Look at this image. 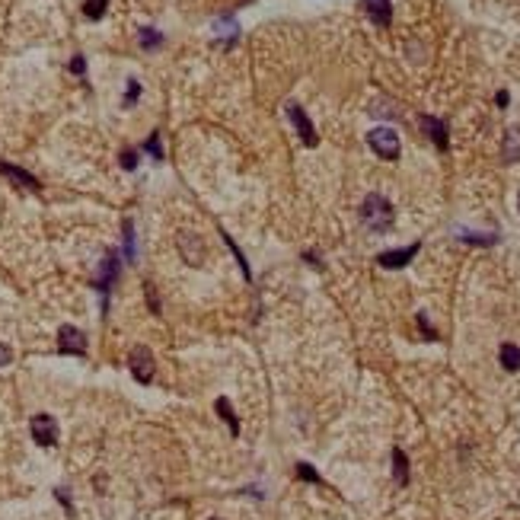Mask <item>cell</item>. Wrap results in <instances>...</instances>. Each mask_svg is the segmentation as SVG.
<instances>
[{"label": "cell", "instance_id": "6da1fadb", "mask_svg": "<svg viewBox=\"0 0 520 520\" xmlns=\"http://www.w3.org/2000/svg\"><path fill=\"white\" fill-rule=\"evenodd\" d=\"M396 220V211H392V201L383 198L380 192L367 195L364 205H361V224L367 227L371 233H386Z\"/></svg>", "mask_w": 520, "mask_h": 520}, {"label": "cell", "instance_id": "7a4b0ae2", "mask_svg": "<svg viewBox=\"0 0 520 520\" xmlns=\"http://www.w3.org/2000/svg\"><path fill=\"white\" fill-rule=\"evenodd\" d=\"M118 262H122L118 249H109L103 256V262H99V275L93 278V288L103 294V310H109V294H112V288H115V281H118Z\"/></svg>", "mask_w": 520, "mask_h": 520}, {"label": "cell", "instance_id": "3957f363", "mask_svg": "<svg viewBox=\"0 0 520 520\" xmlns=\"http://www.w3.org/2000/svg\"><path fill=\"white\" fill-rule=\"evenodd\" d=\"M367 144H371V150L380 160H399V154H402L399 135L392 128H373L371 135H367Z\"/></svg>", "mask_w": 520, "mask_h": 520}, {"label": "cell", "instance_id": "277c9868", "mask_svg": "<svg viewBox=\"0 0 520 520\" xmlns=\"http://www.w3.org/2000/svg\"><path fill=\"white\" fill-rule=\"evenodd\" d=\"M128 367H131V377H135L137 383H150V380H154V371H157L154 351L144 345H135L128 354Z\"/></svg>", "mask_w": 520, "mask_h": 520}, {"label": "cell", "instance_id": "5b68a950", "mask_svg": "<svg viewBox=\"0 0 520 520\" xmlns=\"http://www.w3.org/2000/svg\"><path fill=\"white\" fill-rule=\"evenodd\" d=\"M176 243H179V252H182V259H186V265H205V259H208V246H205V239H201L198 233H192V230H179Z\"/></svg>", "mask_w": 520, "mask_h": 520}, {"label": "cell", "instance_id": "8992f818", "mask_svg": "<svg viewBox=\"0 0 520 520\" xmlns=\"http://www.w3.org/2000/svg\"><path fill=\"white\" fill-rule=\"evenodd\" d=\"M29 431H33V441L39 443V447H55L58 443V422H55L48 412H39V415H33V422H29Z\"/></svg>", "mask_w": 520, "mask_h": 520}, {"label": "cell", "instance_id": "52a82bcc", "mask_svg": "<svg viewBox=\"0 0 520 520\" xmlns=\"http://www.w3.org/2000/svg\"><path fill=\"white\" fill-rule=\"evenodd\" d=\"M288 118H290V125L297 128V135H300V141L307 144V147H316V144H320V137H316L313 122H310V115L303 112V106H300V103H288Z\"/></svg>", "mask_w": 520, "mask_h": 520}, {"label": "cell", "instance_id": "ba28073f", "mask_svg": "<svg viewBox=\"0 0 520 520\" xmlns=\"http://www.w3.org/2000/svg\"><path fill=\"white\" fill-rule=\"evenodd\" d=\"M58 351L61 354H86V335L77 326L58 329Z\"/></svg>", "mask_w": 520, "mask_h": 520}, {"label": "cell", "instance_id": "9c48e42d", "mask_svg": "<svg viewBox=\"0 0 520 520\" xmlns=\"http://www.w3.org/2000/svg\"><path fill=\"white\" fill-rule=\"evenodd\" d=\"M418 252H422V243H412V246H402V249L380 252L377 262H380V269H405V265H409Z\"/></svg>", "mask_w": 520, "mask_h": 520}, {"label": "cell", "instance_id": "30bf717a", "mask_svg": "<svg viewBox=\"0 0 520 520\" xmlns=\"http://www.w3.org/2000/svg\"><path fill=\"white\" fill-rule=\"evenodd\" d=\"M422 131L434 141L437 150H447L450 147V137H447V125L443 118H434V115H422Z\"/></svg>", "mask_w": 520, "mask_h": 520}, {"label": "cell", "instance_id": "8fae6325", "mask_svg": "<svg viewBox=\"0 0 520 520\" xmlns=\"http://www.w3.org/2000/svg\"><path fill=\"white\" fill-rule=\"evenodd\" d=\"M361 7H364V13L371 16L373 26H383L386 29L392 23V4H390V0H364Z\"/></svg>", "mask_w": 520, "mask_h": 520}, {"label": "cell", "instance_id": "7c38bea8", "mask_svg": "<svg viewBox=\"0 0 520 520\" xmlns=\"http://www.w3.org/2000/svg\"><path fill=\"white\" fill-rule=\"evenodd\" d=\"M501 160L504 163H517L520 160V125L504 131V141H501Z\"/></svg>", "mask_w": 520, "mask_h": 520}, {"label": "cell", "instance_id": "4fadbf2b", "mask_svg": "<svg viewBox=\"0 0 520 520\" xmlns=\"http://www.w3.org/2000/svg\"><path fill=\"white\" fill-rule=\"evenodd\" d=\"M0 173L7 176V179H13V182H20L23 188H33V192H39V179H35L33 173H26V169H20V166H13V163H4L0 160Z\"/></svg>", "mask_w": 520, "mask_h": 520}, {"label": "cell", "instance_id": "5bb4252c", "mask_svg": "<svg viewBox=\"0 0 520 520\" xmlns=\"http://www.w3.org/2000/svg\"><path fill=\"white\" fill-rule=\"evenodd\" d=\"M498 361H501V367H504L507 373H517L520 371V345L504 341V345L498 348Z\"/></svg>", "mask_w": 520, "mask_h": 520}, {"label": "cell", "instance_id": "9a60e30c", "mask_svg": "<svg viewBox=\"0 0 520 520\" xmlns=\"http://www.w3.org/2000/svg\"><path fill=\"white\" fill-rule=\"evenodd\" d=\"M392 475H396L399 485H409V456L405 450H392Z\"/></svg>", "mask_w": 520, "mask_h": 520}, {"label": "cell", "instance_id": "2e32d148", "mask_svg": "<svg viewBox=\"0 0 520 520\" xmlns=\"http://www.w3.org/2000/svg\"><path fill=\"white\" fill-rule=\"evenodd\" d=\"M214 409H217V415L224 418L227 424H230V434L237 437V434H239V418H237V412H233L230 399H217V402H214Z\"/></svg>", "mask_w": 520, "mask_h": 520}, {"label": "cell", "instance_id": "e0dca14e", "mask_svg": "<svg viewBox=\"0 0 520 520\" xmlns=\"http://www.w3.org/2000/svg\"><path fill=\"white\" fill-rule=\"evenodd\" d=\"M137 42H141L144 52H157V48L163 45V33L160 29H154V26H144L141 33H137Z\"/></svg>", "mask_w": 520, "mask_h": 520}, {"label": "cell", "instance_id": "ac0fdd59", "mask_svg": "<svg viewBox=\"0 0 520 520\" xmlns=\"http://www.w3.org/2000/svg\"><path fill=\"white\" fill-rule=\"evenodd\" d=\"M125 256L131 259V262H135L137 259V237H135V220L131 217H125Z\"/></svg>", "mask_w": 520, "mask_h": 520}, {"label": "cell", "instance_id": "d6986e66", "mask_svg": "<svg viewBox=\"0 0 520 520\" xmlns=\"http://www.w3.org/2000/svg\"><path fill=\"white\" fill-rule=\"evenodd\" d=\"M109 0H84V16L86 20H103Z\"/></svg>", "mask_w": 520, "mask_h": 520}, {"label": "cell", "instance_id": "ffe728a7", "mask_svg": "<svg viewBox=\"0 0 520 520\" xmlns=\"http://www.w3.org/2000/svg\"><path fill=\"white\" fill-rule=\"evenodd\" d=\"M294 475H297L300 482H313V485H322V475L316 473V469L310 466V463H297V466H294Z\"/></svg>", "mask_w": 520, "mask_h": 520}, {"label": "cell", "instance_id": "44dd1931", "mask_svg": "<svg viewBox=\"0 0 520 520\" xmlns=\"http://www.w3.org/2000/svg\"><path fill=\"white\" fill-rule=\"evenodd\" d=\"M460 239H463V243H473V246H494V243H498V233H485V237H482V233H466V230H463Z\"/></svg>", "mask_w": 520, "mask_h": 520}, {"label": "cell", "instance_id": "7402d4cb", "mask_svg": "<svg viewBox=\"0 0 520 520\" xmlns=\"http://www.w3.org/2000/svg\"><path fill=\"white\" fill-rule=\"evenodd\" d=\"M220 237H224V243L230 246V252H233V256H237V262H239V271H243V275H246V281H249V278H252V271H249V262H246V256H243V252H239V246L233 243V237H227L224 230H220Z\"/></svg>", "mask_w": 520, "mask_h": 520}, {"label": "cell", "instance_id": "603a6c76", "mask_svg": "<svg viewBox=\"0 0 520 520\" xmlns=\"http://www.w3.org/2000/svg\"><path fill=\"white\" fill-rule=\"evenodd\" d=\"M141 150H144V154H150V157H154V160H157V163H160V160H163V147H160V135H157V131H154V135H150V137H147V144H144V147H141Z\"/></svg>", "mask_w": 520, "mask_h": 520}, {"label": "cell", "instance_id": "cb8c5ba5", "mask_svg": "<svg viewBox=\"0 0 520 520\" xmlns=\"http://www.w3.org/2000/svg\"><path fill=\"white\" fill-rule=\"evenodd\" d=\"M137 99H141V84H137V80L131 77V80H128V90H125V103H122V106H125V109H131V106H135Z\"/></svg>", "mask_w": 520, "mask_h": 520}, {"label": "cell", "instance_id": "d4e9b609", "mask_svg": "<svg viewBox=\"0 0 520 520\" xmlns=\"http://www.w3.org/2000/svg\"><path fill=\"white\" fill-rule=\"evenodd\" d=\"M122 169H137V150H125L122 154Z\"/></svg>", "mask_w": 520, "mask_h": 520}, {"label": "cell", "instance_id": "484cf974", "mask_svg": "<svg viewBox=\"0 0 520 520\" xmlns=\"http://www.w3.org/2000/svg\"><path fill=\"white\" fill-rule=\"evenodd\" d=\"M418 329H422V332H424V335H428V339H431V341H434V339H437V332H434V329H431V322H428V316H424V313H418Z\"/></svg>", "mask_w": 520, "mask_h": 520}, {"label": "cell", "instance_id": "4316f807", "mask_svg": "<svg viewBox=\"0 0 520 520\" xmlns=\"http://www.w3.org/2000/svg\"><path fill=\"white\" fill-rule=\"evenodd\" d=\"M71 74H77V77H84V74H86V61H84V55H74V61H71Z\"/></svg>", "mask_w": 520, "mask_h": 520}, {"label": "cell", "instance_id": "83f0119b", "mask_svg": "<svg viewBox=\"0 0 520 520\" xmlns=\"http://www.w3.org/2000/svg\"><path fill=\"white\" fill-rule=\"evenodd\" d=\"M55 498H58L61 504L67 507V511H74V504H71V494H67V488H55Z\"/></svg>", "mask_w": 520, "mask_h": 520}, {"label": "cell", "instance_id": "f1b7e54d", "mask_svg": "<svg viewBox=\"0 0 520 520\" xmlns=\"http://www.w3.org/2000/svg\"><path fill=\"white\" fill-rule=\"evenodd\" d=\"M144 290H147V300H150V310H154V313H160V300H157V294H154V284H144Z\"/></svg>", "mask_w": 520, "mask_h": 520}, {"label": "cell", "instance_id": "f546056e", "mask_svg": "<svg viewBox=\"0 0 520 520\" xmlns=\"http://www.w3.org/2000/svg\"><path fill=\"white\" fill-rule=\"evenodd\" d=\"M10 361H13V351H10V348L4 345V341H0V367H7Z\"/></svg>", "mask_w": 520, "mask_h": 520}, {"label": "cell", "instance_id": "4dcf8cb0", "mask_svg": "<svg viewBox=\"0 0 520 520\" xmlns=\"http://www.w3.org/2000/svg\"><path fill=\"white\" fill-rule=\"evenodd\" d=\"M507 99H511V96H507V93H504V90H501V93H498V96H494V103H498V106H507Z\"/></svg>", "mask_w": 520, "mask_h": 520}, {"label": "cell", "instance_id": "1f68e13d", "mask_svg": "<svg viewBox=\"0 0 520 520\" xmlns=\"http://www.w3.org/2000/svg\"><path fill=\"white\" fill-rule=\"evenodd\" d=\"M211 520H220V517H211Z\"/></svg>", "mask_w": 520, "mask_h": 520}]
</instances>
